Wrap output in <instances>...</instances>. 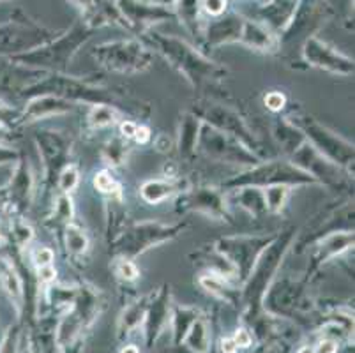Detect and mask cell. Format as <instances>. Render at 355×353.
<instances>
[{
    "label": "cell",
    "instance_id": "cell-11",
    "mask_svg": "<svg viewBox=\"0 0 355 353\" xmlns=\"http://www.w3.org/2000/svg\"><path fill=\"white\" fill-rule=\"evenodd\" d=\"M196 152L203 154L209 160L218 161V163L241 164V166L248 168L254 166L261 161V157L253 154L246 145H242L241 141L232 138V136L211 128L209 124H203V122L202 128H200Z\"/></svg>",
    "mask_w": 355,
    "mask_h": 353
},
{
    "label": "cell",
    "instance_id": "cell-25",
    "mask_svg": "<svg viewBox=\"0 0 355 353\" xmlns=\"http://www.w3.org/2000/svg\"><path fill=\"white\" fill-rule=\"evenodd\" d=\"M297 4L299 0H263L257 6L251 19H257L279 35L290 24Z\"/></svg>",
    "mask_w": 355,
    "mask_h": 353
},
{
    "label": "cell",
    "instance_id": "cell-3",
    "mask_svg": "<svg viewBox=\"0 0 355 353\" xmlns=\"http://www.w3.org/2000/svg\"><path fill=\"white\" fill-rule=\"evenodd\" d=\"M43 94L60 97L74 105L85 103L90 106L110 105L117 110L122 108V97L115 90L90 83L83 78L69 76L67 73H46L40 82H35L34 85L24 90L21 96L28 99V97L43 96Z\"/></svg>",
    "mask_w": 355,
    "mask_h": 353
},
{
    "label": "cell",
    "instance_id": "cell-56",
    "mask_svg": "<svg viewBox=\"0 0 355 353\" xmlns=\"http://www.w3.org/2000/svg\"><path fill=\"white\" fill-rule=\"evenodd\" d=\"M313 353H336V345L332 341H324Z\"/></svg>",
    "mask_w": 355,
    "mask_h": 353
},
{
    "label": "cell",
    "instance_id": "cell-58",
    "mask_svg": "<svg viewBox=\"0 0 355 353\" xmlns=\"http://www.w3.org/2000/svg\"><path fill=\"white\" fill-rule=\"evenodd\" d=\"M121 353H140V352H138L137 346H131V345H129V346H125V348H122Z\"/></svg>",
    "mask_w": 355,
    "mask_h": 353
},
{
    "label": "cell",
    "instance_id": "cell-2",
    "mask_svg": "<svg viewBox=\"0 0 355 353\" xmlns=\"http://www.w3.org/2000/svg\"><path fill=\"white\" fill-rule=\"evenodd\" d=\"M92 34L94 28L89 27L83 19H78L71 25V28L60 31L59 35H55L43 46L11 58L21 66L43 73H67L74 55L92 37Z\"/></svg>",
    "mask_w": 355,
    "mask_h": 353
},
{
    "label": "cell",
    "instance_id": "cell-29",
    "mask_svg": "<svg viewBox=\"0 0 355 353\" xmlns=\"http://www.w3.org/2000/svg\"><path fill=\"white\" fill-rule=\"evenodd\" d=\"M202 121L193 112H186L180 117L179 122V136H177V152H179L180 160L191 161L198 152V136Z\"/></svg>",
    "mask_w": 355,
    "mask_h": 353
},
{
    "label": "cell",
    "instance_id": "cell-8",
    "mask_svg": "<svg viewBox=\"0 0 355 353\" xmlns=\"http://www.w3.org/2000/svg\"><path fill=\"white\" fill-rule=\"evenodd\" d=\"M315 184V180L304 173L302 170L290 163V160H269L260 161L254 166L248 168L242 173L234 175L232 179L223 184V189H235V187L253 186V187H267V186H309Z\"/></svg>",
    "mask_w": 355,
    "mask_h": 353
},
{
    "label": "cell",
    "instance_id": "cell-36",
    "mask_svg": "<svg viewBox=\"0 0 355 353\" xmlns=\"http://www.w3.org/2000/svg\"><path fill=\"white\" fill-rule=\"evenodd\" d=\"M71 221H74V203L71 194L59 193L57 198H55L53 210H51V216L46 219V225L51 230H60L66 225H69Z\"/></svg>",
    "mask_w": 355,
    "mask_h": 353
},
{
    "label": "cell",
    "instance_id": "cell-59",
    "mask_svg": "<svg viewBox=\"0 0 355 353\" xmlns=\"http://www.w3.org/2000/svg\"><path fill=\"white\" fill-rule=\"evenodd\" d=\"M156 2H159V4H164V6H170V8H172V4L175 2V0H156Z\"/></svg>",
    "mask_w": 355,
    "mask_h": 353
},
{
    "label": "cell",
    "instance_id": "cell-55",
    "mask_svg": "<svg viewBox=\"0 0 355 353\" xmlns=\"http://www.w3.org/2000/svg\"><path fill=\"white\" fill-rule=\"evenodd\" d=\"M150 138H153V135H150V129L145 128V126L138 124V129H137V132H135L133 140L137 141V144L145 145V144H148V141H150Z\"/></svg>",
    "mask_w": 355,
    "mask_h": 353
},
{
    "label": "cell",
    "instance_id": "cell-38",
    "mask_svg": "<svg viewBox=\"0 0 355 353\" xmlns=\"http://www.w3.org/2000/svg\"><path fill=\"white\" fill-rule=\"evenodd\" d=\"M184 343L191 352L203 353L209 348V327L205 320L196 318L184 336Z\"/></svg>",
    "mask_w": 355,
    "mask_h": 353
},
{
    "label": "cell",
    "instance_id": "cell-9",
    "mask_svg": "<svg viewBox=\"0 0 355 353\" xmlns=\"http://www.w3.org/2000/svg\"><path fill=\"white\" fill-rule=\"evenodd\" d=\"M276 239L272 235H228L216 241L214 249L230 264L235 279L242 286L253 270L260 255Z\"/></svg>",
    "mask_w": 355,
    "mask_h": 353
},
{
    "label": "cell",
    "instance_id": "cell-33",
    "mask_svg": "<svg viewBox=\"0 0 355 353\" xmlns=\"http://www.w3.org/2000/svg\"><path fill=\"white\" fill-rule=\"evenodd\" d=\"M64 248L71 258H85L90 251V239L78 223L71 221L62 228Z\"/></svg>",
    "mask_w": 355,
    "mask_h": 353
},
{
    "label": "cell",
    "instance_id": "cell-16",
    "mask_svg": "<svg viewBox=\"0 0 355 353\" xmlns=\"http://www.w3.org/2000/svg\"><path fill=\"white\" fill-rule=\"evenodd\" d=\"M175 209L182 214H202L209 219L232 223L227 193H223V189L218 187H186L182 193L177 194Z\"/></svg>",
    "mask_w": 355,
    "mask_h": 353
},
{
    "label": "cell",
    "instance_id": "cell-32",
    "mask_svg": "<svg viewBox=\"0 0 355 353\" xmlns=\"http://www.w3.org/2000/svg\"><path fill=\"white\" fill-rule=\"evenodd\" d=\"M173 12L175 19H179L184 27L188 28L193 35L202 37L203 31V19H202V8H200V0H175L173 2Z\"/></svg>",
    "mask_w": 355,
    "mask_h": 353
},
{
    "label": "cell",
    "instance_id": "cell-27",
    "mask_svg": "<svg viewBox=\"0 0 355 353\" xmlns=\"http://www.w3.org/2000/svg\"><path fill=\"white\" fill-rule=\"evenodd\" d=\"M168 316H170V286L163 284L156 291H153V295L147 302L144 322L148 343H153L159 336L161 329L168 322Z\"/></svg>",
    "mask_w": 355,
    "mask_h": 353
},
{
    "label": "cell",
    "instance_id": "cell-53",
    "mask_svg": "<svg viewBox=\"0 0 355 353\" xmlns=\"http://www.w3.org/2000/svg\"><path fill=\"white\" fill-rule=\"evenodd\" d=\"M232 339H234V343H235V346H237V348H248V346L251 345V341H253V338H251V334L248 332L246 329L237 330V332H235V336Z\"/></svg>",
    "mask_w": 355,
    "mask_h": 353
},
{
    "label": "cell",
    "instance_id": "cell-17",
    "mask_svg": "<svg viewBox=\"0 0 355 353\" xmlns=\"http://www.w3.org/2000/svg\"><path fill=\"white\" fill-rule=\"evenodd\" d=\"M128 31L145 35L154 25L168 19H175V12L170 6L150 2V0H115Z\"/></svg>",
    "mask_w": 355,
    "mask_h": 353
},
{
    "label": "cell",
    "instance_id": "cell-42",
    "mask_svg": "<svg viewBox=\"0 0 355 353\" xmlns=\"http://www.w3.org/2000/svg\"><path fill=\"white\" fill-rule=\"evenodd\" d=\"M196 320V311L191 307H180L177 306L172 313L173 322V334H175V341L180 343Z\"/></svg>",
    "mask_w": 355,
    "mask_h": 353
},
{
    "label": "cell",
    "instance_id": "cell-47",
    "mask_svg": "<svg viewBox=\"0 0 355 353\" xmlns=\"http://www.w3.org/2000/svg\"><path fill=\"white\" fill-rule=\"evenodd\" d=\"M31 261L34 264L35 270L43 267H50L55 261V252L50 248H46V246H40V248H35L32 251Z\"/></svg>",
    "mask_w": 355,
    "mask_h": 353
},
{
    "label": "cell",
    "instance_id": "cell-5",
    "mask_svg": "<svg viewBox=\"0 0 355 353\" xmlns=\"http://www.w3.org/2000/svg\"><path fill=\"white\" fill-rule=\"evenodd\" d=\"M186 228V223H161V221H140L125 225L114 241L110 242V252L115 258L137 260L156 246L177 239Z\"/></svg>",
    "mask_w": 355,
    "mask_h": 353
},
{
    "label": "cell",
    "instance_id": "cell-44",
    "mask_svg": "<svg viewBox=\"0 0 355 353\" xmlns=\"http://www.w3.org/2000/svg\"><path fill=\"white\" fill-rule=\"evenodd\" d=\"M80 186V171L76 164H67L62 171L59 173V179H57V184H55V189L59 193L71 194L76 187Z\"/></svg>",
    "mask_w": 355,
    "mask_h": 353
},
{
    "label": "cell",
    "instance_id": "cell-13",
    "mask_svg": "<svg viewBox=\"0 0 355 353\" xmlns=\"http://www.w3.org/2000/svg\"><path fill=\"white\" fill-rule=\"evenodd\" d=\"M331 16L332 9L327 0H299L290 24L279 34V50L293 43L302 46L306 39L316 35Z\"/></svg>",
    "mask_w": 355,
    "mask_h": 353
},
{
    "label": "cell",
    "instance_id": "cell-18",
    "mask_svg": "<svg viewBox=\"0 0 355 353\" xmlns=\"http://www.w3.org/2000/svg\"><path fill=\"white\" fill-rule=\"evenodd\" d=\"M301 55L302 60L308 66L316 67V69L327 71V73L338 74V76H350V74H354V58L338 51L334 46L322 41L318 35L306 39L304 44L301 46Z\"/></svg>",
    "mask_w": 355,
    "mask_h": 353
},
{
    "label": "cell",
    "instance_id": "cell-60",
    "mask_svg": "<svg viewBox=\"0 0 355 353\" xmlns=\"http://www.w3.org/2000/svg\"><path fill=\"white\" fill-rule=\"evenodd\" d=\"M297 353H313V350L309 346H304V348H301Z\"/></svg>",
    "mask_w": 355,
    "mask_h": 353
},
{
    "label": "cell",
    "instance_id": "cell-6",
    "mask_svg": "<svg viewBox=\"0 0 355 353\" xmlns=\"http://www.w3.org/2000/svg\"><path fill=\"white\" fill-rule=\"evenodd\" d=\"M94 62L108 73L138 74L150 69L154 53L140 39H117L101 43L90 51Z\"/></svg>",
    "mask_w": 355,
    "mask_h": 353
},
{
    "label": "cell",
    "instance_id": "cell-40",
    "mask_svg": "<svg viewBox=\"0 0 355 353\" xmlns=\"http://www.w3.org/2000/svg\"><path fill=\"white\" fill-rule=\"evenodd\" d=\"M147 302H148V297H145V299L131 304V306L122 313L121 334H128L129 330L137 329V327L144 322L145 311H147Z\"/></svg>",
    "mask_w": 355,
    "mask_h": 353
},
{
    "label": "cell",
    "instance_id": "cell-57",
    "mask_svg": "<svg viewBox=\"0 0 355 353\" xmlns=\"http://www.w3.org/2000/svg\"><path fill=\"white\" fill-rule=\"evenodd\" d=\"M221 348H223V353H235L239 350L237 346H235L234 339H223Z\"/></svg>",
    "mask_w": 355,
    "mask_h": 353
},
{
    "label": "cell",
    "instance_id": "cell-24",
    "mask_svg": "<svg viewBox=\"0 0 355 353\" xmlns=\"http://www.w3.org/2000/svg\"><path fill=\"white\" fill-rule=\"evenodd\" d=\"M76 106L78 105L60 99V97L48 96V94L28 97L27 105L21 110V124H32V122L44 121L48 117L64 115V113L74 112Z\"/></svg>",
    "mask_w": 355,
    "mask_h": 353
},
{
    "label": "cell",
    "instance_id": "cell-28",
    "mask_svg": "<svg viewBox=\"0 0 355 353\" xmlns=\"http://www.w3.org/2000/svg\"><path fill=\"white\" fill-rule=\"evenodd\" d=\"M186 189L179 177H163V179H148L140 186V196L148 205H159Z\"/></svg>",
    "mask_w": 355,
    "mask_h": 353
},
{
    "label": "cell",
    "instance_id": "cell-23",
    "mask_svg": "<svg viewBox=\"0 0 355 353\" xmlns=\"http://www.w3.org/2000/svg\"><path fill=\"white\" fill-rule=\"evenodd\" d=\"M313 246H315V249H313L311 267L308 270V276L318 270L327 261L336 260L343 252L350 251V248H354V232L329 233L325 237L318 239Z\"/></svg>",
    "mask_w": 355,
    "mask_h": 353
},
{
    "label": "cell",
    "instance_id": "cell-49",
    "mask_svg": "<svg viewBox=\"0 0 355 353\" xmlns=\"http://www.w3.org/2000/svg\"><path fill=\"white\" fill-rule=\"evenodd\" d=\"M32 237H34V232H32V228L27 223L20 221L12 226V241L16 242L18 248H27L28 242L32 241Z\"/></svg>",
    "mask_w": 355,
    "mask_h": 353
},
{
    "label": "cell",
    "instance_id": "cell-21",
    "mask_svg": "<svg viewBox=\"0 0 355 353\" xmlns=\"http://www.w3.org/2000/svg\"><path fill=\"white\" fill-rule=\"evenodd\" d=\"M44 74L46 73L43 71L21 66L9 57H0V92L21 96L24 90L34 85L35 82H40Z\"/></svg>",
    "mask_w": 355,
    "mask_h": 353
},
{
    "label": "cell",
    "instance_id": "cell-14",
    "mask_svg": "<svg viewBox=\"0 0 355 353\" xmlns=\"http://www.w3.org/2000/svg\"><path fill=\"white\" fill-rule=\"evenodd\" d=\"M290 163L295 164L299 170L308 173L315 184H322L327 189L332 191H345L350 186V175L347 170L340 168L327 157L320 154V152L313 148L308 141L297 148L290 157Z\"/></svg>",
    "mask_w": 355,
    "mask_h": 353
},
{
    "label": "cell",
    "instance_id": "cell-50",
    "mask_svg": "<svg viewBox=\"0 0 355 353\" xmlns=\"http://www.w3.org/2000/svg\"><path fill=\"white\" fill-rule=\"evenodd\" d=\"M200 8H202V12H205L211 18H216V16L227 12L228 0H200Z\"/></svg>",
    "mask_w": 355,
    "mask_h": 353
},
{
    "label": "cell",
    "instance_id": "cell-30",
    "mask_svg": "<svg viewBox=\"0 0 355 353\" xmlns=\"http://www.w3.org/2000/svg\"><path fill=\"white\" fill-rule=\"evenodd\" d=\"M227 202H235V205L241 207L242 210H246L253 218H261L267 214L266 200H263V191L261 187L244 186L235 187V189H228Z\"/></svg>",
    "mask_w": 355,
    "mask_h": 353
},
{
    "label": "cell",
    "instance_id": "cell-46",
    "mask_svg": "<svg viewBox=\"0 0 355 353\" xmlns=\"http://www.w3.org/2000/svg\"><path fill=\"white\" fill-rule=\"evenodd\" d=\"M16 126H21V110H15L0 101V128L15 129Z\"/></svg>",
    "mask_w": 355,
    "mask_h": 353
},
{
    "label": "cell",
    "instance_id": "cell-41",
    "mask_svg": "<svg viewBox=\"0 0 355 353\" xmlns=\"http://www.w3.org/2000/svg\"><path fill=\"white\" fill-rule=\"evenodd\" d=\"M94 187L101 194L108 196V198H122L121 184H119L115 175L108 168H103V170H99L94 175Z\"/></svg>",
    "mask_w": 355,
    "mask_h": 353
},
{
    "label": "cell",
    "instance_id": "cell-35",
    "mask_svg": "<svg viewBox=\"0 0 355 353\" xmlns=\"http://www.w3.org/2000/svg\"><path fill=\"white\" fill-rule=\"evenodd\" d=\"M0 284L6 290L12 302L20 307L24 302L25 290H24V279L20 276V270L12 264H6L4 267H0Z\"/></svg>",
    "mask_w": 355,
    "mask_h": 353
},
{
    "label": "cell",
    "instance_id": "cell-61",
    "mask_svg": "<svg viewBox=\"0 0 355 353\" xmlns=\"http://www.w3.org/2000/svg\"><path fill=\"white\" fill-rule=\"evenodd\" d=\"M0 239H2V232H0Z\"/></svg>",
    "mask_w": 355,
    "mask_h": 353
},
{
    "label": "cell",
    "instance_id": "cell-7",
    "mask_svg": "<svg viewBox=\"0 0 355 353\" xmlns=\"http://www.w3.org/2000/svg\"><path fill=\"white\" fill-rule=\"evenodd\" d=\"M288 121L299 128V131L304 135L306 141L320 152L324 157L347 170L348 173L354 171L355 150L352 141L345 140L343 136L331 131L327 126L318 122L315 117L308 115V113H293L288 117Z\"/></svg>",
    "mask_w": 355,
    "mask_h": 353
},
{
    "label": "cell",
    "instance_id": "cell-45",
    "mask_svg": "<svg viewBox=\"0 0 355 353\" xmlns=\"http://www.w3.org/2000/svg\"><path fill=\"white\" fill-rule=\"evenodd\" d=\"M114 272L115 276L124 281V283H133L140 277V270H138L137 264L133 260H125V258H115Z\"/></svg>",
    "mask_w": 355,
    "mask_h": 353
},
{
    "label": "cell",
    "instance_id": "cell-48",
    "mask_svg": "<svg viewBox=\"0 0 355 353\" xmlns=\"http://www.w3.org/2000/svg\"><path fill=\"white\" fill-rule=\"evenodd\" d=\"M286 103H288V99H286L285 94L279 92V90H270V92H267L266 96H263V105H266V108L270 110L272 113H282L283 110L286 108Z\"/></svg>",
    "mask_w": 355,
    "mask_h": 353
},
{
    "label": "cell",
    "instance_id": "cell-1",
    "mask_svg": "<svg viewBox=\"0 0 355 353\" xmlns=\"http://www.w3.org/2000/svg\"><path fill=\"white\" fill-rule=\"evenodd\" d=\"M145 35H147L150 46L157 53L163 55L164 60H168L170 66L175 67L196 92H202L207 85H212V83L225 80L228 76L227 67L214 62L212 58H209L207 55H203L195 46L186 43L184 39L175 37V35L159 34L154 28Z\"/></svg>",
    "mask_w": 355,
    "mask_h": 353
},
{
    "label": "cell",
    "instance_id": "cell-19",
    "mask_svg": "<svg viewBox=\"0 0 355 353\" xmlns=\"http://www.w3.org/2000/svg\"><path fill=\"white\" fill-rule=\"evenodd\" d=\"M2 194L6 205L15 209L16 212L24 214L31 209L35 194V177L28 161L20 160L16 163L11 180L8 186L2 187Z\"/></svg>",
    "mask_w": 355,
    "mask_h": 353
},
{
    "label": "cell",
    "instance_id": "cell-51",
    "mask_svg": "<svg viewBox=\"0 0 355 353\" xmlns=\"http://www.w3.org/2000/svg\"><path fill=\"white\" fill-rule=\"evenodd\" d=\"M16 348H18V330L9 329L4 343L0 346V353H16Z\"/></svg>",
    "mask_w": 355,
    "mask_h": 353
},
{
    "label": "cell",
    "instance_id": "cell-31",
    "mask_svg": "<svg viewBox=\"0 0 355 353\" xmlns=\"http://www.w3.org/2000/svg\"><path fill=\"white\" fill-rule=\"evenodd\" d=\"M272 138L286 157H290L306 141L304 135L288 119H276L272 122Z\"/></svg>",
    "mask_w": 355,
    "mask_h": 353
},
{
    "label": "cell",
    "instance_id": "cell-34",
    "mask_svg": "<svg viewBox=\"0 0 355 353\" xmlns=\"http://www.w3.org/2000/svg\"><path fill=\"white\" fill-rule=\"evenodd\" d=\"M228 279L230 277H225L221 274H216V272H207L200 277V284L212 295L227 300V302H235L237 299H241V291L232 288L228 284Z\"/></svg>",
    "mask_w": 355,
    "mask_h": 353
},
{
    "label": "cell",
    "instance_id": "cell-52",
    "mask_svg": "<svg viewBox=\"0 0 355 353\" xmlns=\"http://www.w3.org/2000/svg\"><path fill=\"white\" fill-rule=\"evenodd\" d=\"M21 160L20 152L11 147L0 145V164H16Z\"/></svg>",
    "mask_w": 355,
    "mask_h": 353
},
{
    "label": "cell",
    "instance_id": "cell-10",
    "mask_svg": "<svg viewBox=\"0 0 355 353\" xmlns=\"http://www.w3.org/2000/svg\"><path fill=\"white\" fill-rule=\"evenodd\" d=\"M20 18H15L6 25H0V57H16L43 46L51 41L60 31H51L37 24L28 16L18 12Z\"/></svg>",
    "mask_w": 355,
    "mask_h": 353
},
{
    "label": "cell",
    "instance_id": "cell-4",
    "mask_svg": "<svg viewBox=\"0 0 355 353\" xmlns=\"http://www.w3.org/2000/svg\"><path fill=\"white\" fill-rule=\"evenodd\" d=\"M295 237V228L283 230V232L276 233V239L260 255L253 270L241 288L242 300L250 309H254V306H258L263 300L266 291L269 290L272 281L279 276V268H282L288 251L292 249Z\"/></svg>",
    "mask_w": 355,
    "mask_h": 353
},
{
    "label": "cell",
    "instance_id": "cell-43",
    "mask_svg": "<svg viewBox=\"0 0 355 353\" xmlns=\"http://www.w3.org/2000/svg\"><path fill=\"white\" fill-rule=\"evenodd\" d=\"M128 154V141H125V138H122V136H117V138H114L112 141H108V145L103 148V155H105L106 163L112 164V166H121V164H124Z\"/></svg>",
    "mask_w": 355,
    "mask_h": 353
},
{
    "label": "cell",
    "instance_id": "cell-37",
    "mask_svg": "<svg viewBox=\"0 0 355 353\" xmlns=\"http://www.w3.org/2000/svg\"><path fill=\"white\" fill-rule=\"evenodd\" d=\"M119 122V110L110 105H94L90 106L87 113V124L90 129H106Z\"/></svg>",
    "mask_w": 355,
    "mask_h": 353
},
{
    "label": "cell",
    "instance_id": "cell-39",
    "mask_svg": "<svg viewBox=\"0 0 355 353\" xmlns=\"http://www.w3.org/2000/svg\"><path fill=\"white\" fill-rule=\"evenodd\" d=\"M293 187L288 186H267L263 187V200H266L267 214H282L288 203Z\"/></svg>",
    "mask_w": 355,
    "mask_h": 353
},
{
    "label": "cell",
    "instance_id": "cell-20",
    "mask_svg": "<svg viewBox=\"0 0 355 353\" xmlns=\"http://www.w3.org/2000/svg\"><path fill=\"white\" fill-rule=\"evenodd\" d=\"M242 24H244V16L239 12H225V15L211 18L209 24L203 25V46L218 48L223 44L239 43Z\"/></svg>",
    "mask_w": 355,
    "mask_h": 353
},
{
    "label": "cell",
    "instance_id": "cell-15",
    "mask_svg": "<svg viewBox=\"0 0 355 353\" xmlns=\"http://www.w3.org/2000/svg\"><path fill=\"white\" fill-rule=\"evenodd\" d=\"M35 147L40 152V160L43 164L44 189H55L59 173L71 164V152H73V140L55 129H43L34 136Z\"/></svg>",
    "mask_w": 355,
    "mask_h": 353
},
{
    "label": "cell",
    "instance_id": "cell-54",
    "mask_svg": "<svg viewBox=\"0 0 355 353\" xmlns=\"http://www.w3.org/2000/svg\"><path fill=\"white\" fill-rule=\"evenodd\" d=\"M138 124L133 121H122L121 122V135L125 140H133L135 132H137Z\"/></svg>",
    "mask_w": 355,
    "mask_h": 353
},
{
    "label": "cell",
    "instance_id": "cell-26",
    "mask_svg": "<svg viewBox=\"0 0 355 353\" xmlns=\"http://www.w3.org/2000/svg\"><path fill=\"white\" fill-rule=\"evenodd\" d=\"M239 44L250 48V50L260 51V53H276L279 51V35L257 19L244 16Z\"/></svg>",
    "mask_w": 355,
    "mask_h": 353
},
{
    "label": "cell",
    "instance_id": "cell-22",
    "mask_svg": "<svg viewBox=\"0 0 355 353\" xmlns=\"http://www.w3.org/2000/svg\"><path fill=\"white\" fill-rule=\"evenodd\" d=\"M69 2L78 6L82 11V19L94 31L105 25H119L128 28L115 0H69Z\"/></svg>",
    "mask_w": 355,
    "mask_h": 353
},
{
    "label": "cell",
    "instance_id": "cell-12",
    "mask_svg": "<svg viewBox=\"0 0 355 353\" xmlns=\"http://www.w3.org/2000/svg\"><path fill=\"white\" fill-rule=\"evenodd\" d=\"M193 113L198 117L203 124H209L211 128L232 136V138L239 140L242 145H246L253 154L260 157V141L257 140V136L253 135L251 128L248 126L246 119L237 110L227 105H218V103H200L193 110Z\"/></svg>",
    "mask_w": 355,
    "mask_h": 353
}]
</instances>
